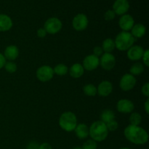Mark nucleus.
<instances>
[{"label": "nucleus", "mask_w": 149, "mask_h": 149, "mask_svg": "<svg viewBox=\"0 0 149 149\" xmlns=\"http://www.w3.org/2000/svg\"><path fill=\"white\" fill-rule=\"evenodd\" d=\"M126 139L135 145H144L148 141V134L143 128L139 126L128 125L124 130Z\"/></svg>", "instance_id": "nucleus-1"}, {"label": "nucleus", "mask_w": 149, "mask_h": 149, "mask_svg": "<svg viewBox=\"0 0 149 149\" xmlns=\"http://www.w3.org/2000/svg\"><path fill=\"white\" fill-rule=\"evenodd\" d=\"M136 79L130 74H125L122 76L119 82V87L123 91H130L135 87Z\"/></svg>", "instance_id": "nucleus-8"}, {"label": "nucleus", "mask_w": 149, "mask_h": 149, "mask_svg": "<svg viewBox=\"0 0 149 149\" xmlns=\"http://www.w3.org/2000/svg\"><path fill=\"white\" fill-rule=\"evenodd\" d=\"M141 92H142L143 95L146 96V97H149V83L146 82L143 85L142 88H141Z\"/></svg>", "instance_id": "nucleus-32"}, {"label": "nucleus", "mask_w": 149, "mask_h": 149, "mask_svg": "<svg viewBox=\"0 0 149 149\" xmlns=\"http://www.w3.org/2000/svg\"><path fill=\"white\" fill-rule=\"evenodd\" d=\"M4 68L8 73L13 74L17 71V65L13 61H8V62H6L5 65H4Z\"/></svg>", "instance_id": "nucleus-28"}, {"label": "nucleus", "mask_w": 149, "mask_h": 149, "mask_svg": "<svg viewBox=\"0 0 149 149\" xmlns=\"http://www.w3.org/2000/svg\"><path fill=\"white\" fill-rule=\"evenodd\" d=\"M59 125L61 129L65 132L74 131L77 125V118L75 113L71 111H65L61 115L59 119Z\"/></svg>", "instance_id": "nucleus-4"}, {"label": "nucleus", "mask_w": 149, "mask_h": 149, "mask_svg": "<svg viewBox=\"0 0 149 149\" xmlns=\"http://www.w3.org/2000/svg\"><path fill=\"white\" fill-rule=\"evenodd\" d=\"M97 142L93 141V139H89L83 143L82 149H97Z\"/></svg>", "instance_id": "nucleus-27"}, {"label": "nucleus", "mask_w": 149, "mask_h": 149, "mask_svg": "<svg viewBox=\"0 0 149 149\" xmlns=\"http://www.w3.org/2000/svg\"><path fill=\"white\" fill-rule=\"evenodd\" d=\"M13 25V20L10 16L5 14H0V32H5L10 30Z\"/></svg>", "instance_id": "nucleus-17"}, {"label": "nucleus", "mask_w": 149, "mask_h": 149, "mask_svg": "<svg viewBox=\"0 0 149 149\" xmlns=\"http://www.w3.org/2000/svg\"><path fill=\"white\" fill-rule=\"evenodd\" d=\"M53 68L49 65H42L39 67L36 73V78L42 82L49 81L53 78L54 76Z\"/></svg>", "instance_id": "nucleus-6"}, {"label": "nucleus", "mask_w": 149, "mask_h": 149, "mask_svg": "<svg viewBox=\"0 0 149 149\" xmlns=\"http://www.w3.org/2000/svg\"><path fill=\"white\" fill-rule=\"evenodd\" d=\"M103 54V50L102 49L101 47L96 46L95 47H94L93 49V55H95L97 57H100Z\"/></svg>", "instance_id": "nucleus-33"}, {"label": "nucleus", "mask_w": 149, "mask_h": 149, "mask_svg": "<svg viewBox=\"0 0 149 149\" xmlns=\"http://www.w3.org/2000/svg\"><path fill=\"white\" fill-rule=\"evenodd\" d=\"M54 74H57L58 76H65L68 73V68L66 65L63 63H59L55 65L53 68Z\"/></svg>", "instance_id": "nucleus-24"}, {"label": "nucleus", "mask_w": 149, "mask_h": 149, "mask_svg": "<svg viewBox=\"0 0 149 149\" xmlns=\"http://www.w3.org/2000/svg\"><path fill=\"white\" fill-rule=\"evenodd\" d=\"M144 109H145L146 112L147 114L149 113V98H147L146 101L144 103Z\"/></svg>", "instance_id": "nucleus-38"}, {"label": "nucleus", "mask_w": 149, "mask_h": 149, "mask_svg": "<svg viewBox=\"0 0 149 149\" xmlns=\"http://www.w3.org/2000/svg\"><path fill=\"white\" fill-rule=\"evenodd\" d=\"M106 127H107L108 130L111 131V132L116 130L118 128V127H119V124H118V122H116L115 119L111 121V122H109V123L106 124Z\"/></svg>", "instance_id": "nucleus-29"}, {"label": "nucleus", "mask_w": 149, "mask_h": 149, "mask_svg": "<svg viewBox=\"0 0 149 149\" xmlns=\"http://www.w3.org/2000/svg\"><path fill=\"white\" fill-rule=\"evenodd\" d=\"M76 135L79 139H85L89 136V127L85 124H79L74 130Z\"/></svg>", "instance_id": "nucleus-18"}, {"label": "nucleus", "mask_w": 149, "mask_h": 149, "mask_svg": "<svg viewBox=\"0 0 149 149\" xmlns=\"http://www.w3.org/2000/svg\"><path fill=\"white\" fill-rule=\"evenodd\" d=\"M144 49L140 45H132L127 49V57L130 61H137L142 58Z\"/></svg>", "instance_id": "nucleus-14"}, {"label": "nucleus", "mask_w": 149, "mask_h": 149, "mask_svg": "<svg viewBox=\"0 0 149 149\" xmlns=\"http://www.w3.org/2000/svg\"><path fill=\"white\" fill-rule=\"evenodd\" d=\"M68 71H69V74L71 77L78 79L82 77L84 72V69L81 64L75 63L71 65V68H68Z\"/></svg>", "instance_id": "nucleus-20"}, {"label": "nucleus", "mask_w": 149, "mask_h": 149, "mask_svg": "<svg viewBox=\"0 0 149 149\" xmlns=\"http://www.w3.org/2000/svg\"><path fill=\"white\" fill-rule=\"evenodd\" d=\"M6 62H7V60H6V58H4V55L1 53H0V69H1L2 68H4Z\"/></svg>", "instance_id": "nucleus-36"}, {"label": "nucleus", "mask_w": 149, "mask_h": 149, "mask_svg": "<svg viewBox=\"0 0 149 149\" xmlns=\"http://www.w3.org/2000/svg\"><path fill=\"white\" fill-rule=\"evenodd\" d=\"M83 92L87 96H95L97 94V87L93 84H87L83 87Z\"/></svg>", "instance_id": "nucleus-25"}, {"label": "nucleus", "mask_w": 149, "mask_h": 149, "mask_svg": "<svg viewBox=\"0 0 149 149\" xmlns=\"http://www.w3.org/2000/svg\"><path fill=\"white\" fill-rule=\"evenodd\" d=\"M47 31H45V29L44 28H41V29H39L37 30V32H36V34H37V36L39 38H44L47 35Z\"/></svg>", "instance_id": "nucleus-35"}, {"label": "nucleus", "mask_w": 149, "mask_h": 149, "mask_svg": "<svg viewBox=\"0 0 149 149\" xmlns=\"http://www.w3.org/2000/svg\"><path fill=\"white\" fill-rule=\"evenodd\" d=\"M113 11L117 15H123L127 14L130 9V3L128 0H116L113 4Z\"/></svg>", "instance_id": "nucleus-11"}, {"label": "nucleus", "mask_w": 149, "mask_h": 149, "mask_svg": "<svg viewBox=\"0 0 149 149\" xmlns=\"http://www.w3.org/2000/svg\"><path fill=\"white\" fill-rule=\"evenodd\" d=\"M113 91V85L111 82L109 81L105 80V81H101L97 86V93L102 97H106L109 96Z\"/></svg>", "instance_id": "nucleus-15"}, {"label": "nucleus", "mask_w": 149, "mask_h": 149, "mask_svg": "<svg viewBox=\"0 0 149 149\" xmlns=\"http://www.w3.org/2000/svg\"><path fill=\"white\" fill-rule=\"evenodd\" d=\"M115 16H116V14L113 11V10H109L105 13L104 18L107 21H110V20H112L113 19H114Z\"/></svg>", "instance_id": "nucleus-30"}, {"label": "nucleus", "mask_w": 149, "mask_h": 149, "mask_svg": "<svg viewBox=\"0 0 149 149\" xmlns=\"http://www.w3.org/2000/svg\"><path fill=\"white\" fill-rule=\"evenodd\" d=\"M3 55L6 60L9 61H15L19 55V49L15 45H9L5 48Z\"/></svg>", "instance_id": "nucleus-16"}, {"label": "nucleus", "mask_w": 149, "mask_h": 149, "mask_svg": "<svg viewBox=\"0 0 149 149\" xmlns=\"http://www.w3.org/2000/svg\"><path fill=\"white\" fill-rule=\"evenodd\" d=\"M115 119V113L113 111L110 109H106L102 112L100 115V121L105 124L109 123L111 121Z\"/></svg>", "instance_id": "nucleus-22"}, {"label": "nucleus", "mask_w": 149, "mask_h": 149, "mask_svg": "<svg viewBox=\"0 0 149 149\" xmlns=\"http://www.w3.org/2000/svg\"><path fill=\"white\" fill-rule=\"evenodd\" d=\"M129 120L131 125L139 126L141 125V122H142V116H141V115L139 113L135 112V113H131Z\"/></svg>", "instance_id": "nucleus-26"}, {"label": "nucleus", "mask_w": 149, "mask_h": 149, "mask_svg": "<svg viewBox=\"0 0 149 149\" xmlns=\"http://www.w3.org/2000/svg\"><path fill=\"white\" fill-rule=\"evenodd\" d=\"M141 59H143V65H145L146 66L148 67L149 66V50L148 49H146L144 50L143 55Z\"/></svg>", "instance_id": "nucleus-31"}, {"label": "nucleus", "mask_w": 149, "mask_h": 149, "mask_svg": "<svg viewBox=\"0 0 149 149\" xmlns=\"http://www.w3.org/2000/svg\"><path fill=\"white\" fill-rule=\"evenodd\" d=\"M72 149H82V148H81V147H75V148H74Z\"/></svg>", "instance_id": "nucleus-39"}, {"label": "nucleus", "mask_w": 149, "mask_h": 149, "mask_svg": "<svg viewBox=\"0 0 149 149\" xmlns=\"http://www.w3.org/2000/svg\"><path fill=\"white\" fill-rule=\"evenodd\" d=\"M135 25V20L132 15L125 14L121 16L119 20V26L122 29V31H129Z\"/></svg>", "instance_id": "nucleus-12"}, {"label": "nucleus", "mask_w": 149, "mask_h": 149, "mask_svg": "<svg viewBox=\"0 0 149 149\" xmlns=\"http://www.w3.org/2000/svg\"><path fill=\"white\" fill-rule=\"evenodd\" d=\"M135 39L129 31H122L117 34L114 40L115 47L120 51H126L134 45Z\"/></svg>", "instance_id": "nucleus-3"}, {"label": "nucleus", "mask_w": 149, "mask_h": 149, "mask_svg": "<svg viewBox=\"0 0 149 149\" xmlns=\"http://www.w3.org/2000/svg\"><path fill=\"white\" fill-rule=\"evenodd\" d=\"M39 149H52V146L48 143H43L42 144H39Z\"/></svg>", "instance_id": "nucleus-37"}, {"label": "nucleus", "mask_w": 149, "mask_h": 149, "mask_svg": "<svg viewBox=\"0 0 149 149\" xmlns=\"http://www.w3.org/2000/svg\"><path fill=\"white\" fill-rule=\"evenodd\" d=\"M89 20L87 15L83 13L77 14L72 20V26L76 31H81L85 30L88 26Z\"/></svg>", "instance_id": "nucleus-7"}, {"label": "nucleus", "mask_w": 149, "mask_h": 149, "mask_svg": "<svg viewBox=\"0 0 149 149\" xmlns=\"http://www.w3.org/2000/svg\"><path fill=\"white\" fill-rule=\"evenodd\" d=\"M100 65V58L93 55H89L83 60L82 66L84 70L91 71H94Z\"/></svg>", "instance_id": "nucleus-10"}, {"label": "nucleus", "mask_w": 149, "mask_h": 149, "mask_svg": "<svg viewBox=\"0 0 149 149\" xmlns=\"http://www.w3.org/2000/svg\"><path fill=\"white\" fill-rule=\"evenodd\" d=\"M89 135L91 139L96 142H102L107 138L109 135V130L106 124L102 121H96L89 127Z\"/></svg>", "instance_id": "nucleus-2"}, {"label": "nucleus", "mask_w": 149, "mask_h": 149, "mask_svg": "<svg viewBox=\"0 0 149 149\" xmlns=\"http://www.w3.org/2000/svg\"><path fill=\"white\" fill-rule=\"evenodd\" d=\"M100 65L106 71H111L116 65V58L111 53H103L100 56Z\"/></svg>", "instance_id": "nucleus-9"}, {"label": "nucleus", "mask_w": 149, "mask_h": 149, "mask_svg": "<svg viewBox=\"0 0 149 149\" xmlns=\"http://www.w3.org/2000/svg\"><path fill=\"white\" fill-rule=\"evenodd\" d=\"M116 48L115 47L114 40L111 38H107L105 39L103 42V45H102V49H103V52H106V53H111L114 49Z\"/></svg>", "instance_id": "nucleus-21"}, {"label": "nucleus", "mask_w": 149, "mask_h": 149, "mask_svg": "<svg viewBox=\"0 0 149 149\" xmlns=\"http://www.w3.org/2000/svg\"><path fill=\"white\" fill-rule=\"evenodd\" d=\"M144 71V65H143L141 63H135L133 65L131 66L130 69V74L135 76L141 75L143 72Z\"/></svg>", "instance_id": "nucleus-23"}, {"label": "nucleus", "mask_w": 149, "mask_h": 149, "mask_svg": "<svg viewBox=\"0 0 149 149\" xmlns=\"http://www.w3.org/2000/svg\"><path fill=\"white\" fill-rule=\"evenodd\" d=\"M117 111L122 113H130L133 111L135 109L134 103L127 99H121L116 104Z\"/></svg>", "instance_id": "nucleus-13"}, {"label": "nucleus", "mask_w": 149, "mask_h": 149, "mask_svg": "<svg viewBox=\"0 0 149 149\" xmlns=\"http://www.w3.org/2000/svg\"><path fill=\"white\" fill-rule=\"evenodd\" d=\"M146 28L142 23H137L133 26L131 29V34L135 39L143 37L146 34Z\"/></svg>", "instance_id": "nucleus-19"}, {"label": "nucleus", "mask_w": 149, "mask_h": 149, "mask_svg": "<svg viewBox=\"0 0 149 149\" xmlns=\"http://www.w3.org/2000/svg\"><path fill=\"white\" fill-rule=\"evenodd\" d=\"M119 149H131V148H127V147H123V148H119Z\"/></svg>", "instance_id": "nucleus-40"}, {"label": "nucleus", "mask_w": 149, "mask_h": 149, "mask_svg": "<svg viewBox=\"0 0 149 149\" xmlns=\"http://www.w3.org/2000/svg\"><path fill=\"white\" fill-rule=\"evenodd\" d=\"M39 144L36 141H31L26 146V149H39Z\"/></svg>", "instance_id": "nucleus-34"}, {"label": "nucleus", "mask_w": 149, "mask_h": 149, "mask_svg": "<svg viewBox=\"0 0 149 149\" xmlns=\"http://www.w3.org/2000/svg\"><path fill=\"white\" fill-rule=\"evenodd\" d=\"M63 23L59 18L55 17H49L44 25V29L49 34H55L62 29Z\"/></svg>", "instance_id": "nucleus-5"}]
</instances>
